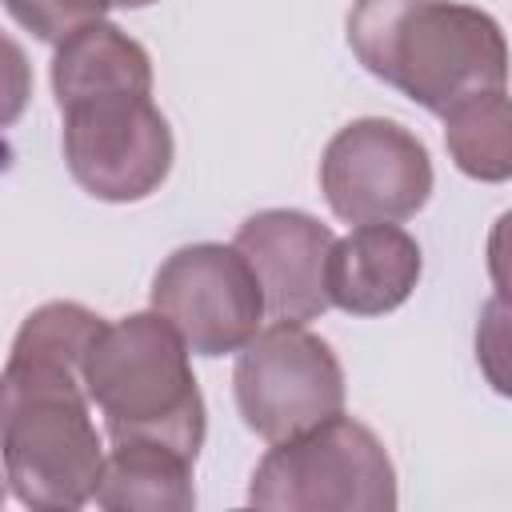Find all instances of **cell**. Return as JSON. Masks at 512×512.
<instances>
[{
    "label": "cell",
    "mask_w": 512,
    "mask_h": 512,
    "mask_svg": "<svg viewBox=\"0 0 512 512\" xmlns=\"http://www.w3.org/2000/svg\"><path fill=\"white\" fill-rule=\"evenodd\" d=\"M104 328L84 304H40L0 368V456L20 504L68 512L92 500L104 444L84 392V356Z\"/></svg>",
    "instance_id": "6da1fadb"
},
{
    "label": "cell",
    "mask_w": 512,
    "mask_h": 512,
    "mask_svg": "<svg viewBox=\"0 0 512 512\" xmlns=\"http://www.w3.org/2000/svg\"><path fill=\"white\" fill-rule=\"evenodd\" d=\"M348 44L372 76L436 116L508 80L504 32L472 4L356 0L348 12Z\"/></svg>",
    "instance_id": "7a4b0ae2"
},
{
    "label": "cell",
    "mask_w": 512,
    "mask_h": 512,
    "mask_svg": "<svg viewBox=\"0 0 512 512\" xmlns=\"http://www.w3.org/2000/svg\"><path fill=\"white\" fill-rule=\"evenodd\" d=\"M84 392L112 440H156L196 460L204 444V396L188 344L160 312L104 320L84 356Z\"/></svg>",
    "instance_id": "3957f363"
},
{
    "label": "cell",
    "mask_w": 512,
    "mask_h": 512,
    "mask_svg": "<svg viewBox=\"0 0 512 512\" xmlns=\"http://www.w3.org/2000/svg\"><path fill=\"white\" fill-rule=\"evenodd\" d=\"M248 500L288 512H392L396 468L368 424L336 412L276 440L252 472Z\"/></svg>",
    "instance_id": "277c9868"
},
{
    "label": "cell",
    "mask_w": 512,
    "mask_h": 512,
    "mask_svg": "<svg viewBox=\"0 0 512 512\" xmlns=\"http://www.w3.org/2000/svg\"><path fill=\"white\" fill-rule=\"evenodd\" d=\"M72 180L108 204L152 196L172 168V128L152 92L112 88L60 104Z\"/></svg>",
    "instance_id": "5b68a950"
},
{
    "label": "cell",
    "mask_w": 512,
    "mask_h": 512,
    "mask_svg": "<svg viewBox=\"0 0 512 512\" xmlns=\"http://www.w3.org/2000/svg\"><path fill=\"white\" fill-rule=\"evenodd\" d=\"M236 408L268 444L344 412V368L328 340L304 324L272 320L236 356Z\"/></svg>",
    "instance_id": "8992f818"
},
{
    "label": "cell",
    "mask_w": 512,
    "mask_h": 512,
    "mask_svg": "<svg viewBox=\"0 0 512 512\" xmlns=\"http://www.w3.org/2000/svg\"><path fill=\"white\" fill-rule=\"evenodd\" d=\"M320 192L344 224L408 220L432 196L428 148L396 120H352L324 148Z\"/></svg>",
    "instance_id": "52a82bcc"
},
{
    "label": "cell",
    "mask_w": 512,
    "mask_h": 512,
    "mask_svg": "<svg viewBox=\"0 0 512 512\" xmlns=\"http://www.w3.org/2000/svg\"><path fill=\"white\" fill-rule=\"evenodd\" d=\"M152 312H160L188 352H240L264 320V296L236 244H184L152 276Z\"/></svg>",
    "instance_id": "ba28073f"
},
{
    "label": "cell",
    "mask_w": 512,
    "mask_h": 512,
    "mask_svg": "<svg viewBox=\"0 0 512 512\" xmlns=\"http://www.w3.org/2000/svg\"><path fill=\"white\" fill-rule=\"evenodd\" d=\"M332 228L296 208H264L236 228V252L248 260L264 316L308 324L328 312V252Z\"/></svg>",
    "instance_id": "9c48e42d"
},
{
    "label": "cell",
    "mask_w": 512,
    "mask_h": 512,
    "mask_svg": "<svg viewBox=\"0 0 512 512\" xmlns=\"http://www.w3.org/2000/svg\"><path fill=\"white\" fill-rule=\"evenodd\" d=\"M420 244L396 224H356L328 252V304L352 316L400 308L420 280Z\"/></svg>",
    "instance_id": "30bf717a"
},
{
    "label": "cell",
    "mask_w": 512,
    "mask_h": 512,
    "mask_svg": "<svg viewBox=\"0 0 512 512\" xmlns=\"http://www.w3.org/2000/svg\"><path fill=\"white\" fill-rule=\"evenodd\" d=\"M192 464L156 440H112L92 500L108 512H188L196 504Z\"/></svg>",
    "instance_id": "8fae6325"
},
{
    "label": "cell",
    "mask_w": 512,
    "mask_h": 512,
    "mask_svg": "<svg viewBox=\"0 0 512 512\" xmlns=\"http://www.w3.org/2000/svg\"><path fill=\"white\" fill-rule=\"evenodd\" d=\"M152 92V60L144 44H136L128 32H120L108 20H92L64 36L52 56V92L56 108L92 92Z\"/></svg>",
    "instance_id": "7c38bea8"
},
{
    "label": "cell",
    "mask_w": 512,
    "mask_h": 512,
    "mask_svg": "<svg viewBox=\"0 0 512 512\" xmlns=\"http://www.w3.org/2000/svg\"><path fill=\"white\" fill-rule=\"evenodd\" d=\"M444 144L472 180L500 184L512 176V104L508 92H476L444 112Z\"/></svg>",
    "instance_id": "4fadbf2b"
},
{
    "label": "cell",
    "mask_w": 512,
    "mask_h": 512,
    "mask_svg": "<svg viewBox=\"0 0 512 512\" xmlns=\"http://www.w3.org/2000/svg\"><path fill=\"white\" fill-rule=\"evenodd\" d=\"M4 8L36 40L60 44L76 28H84L92 20H104V12L112 8V0H4Z\"/></svg>",
    "instance_id": "5bb4252c"
},
{
    "label": "cell",
    "mask_w": 512,
    "mask_h": 512,
    "mask_svg": "<svg viewBox=\"0 0 512 512\" xmlns=\"http://www.w3.org/2000/svg\"><path fill=\"white\" fill-rule=\"evenodd\" d=\"M32 96V64L24 48L0 32V128H12Z\"/></svg>",
    "instance_id": "9a60e30c"
},
{
    "label": "cell",
    "mask_w": 512,
    "mask_h": 512,
    "mask_svg": "<svg viewBox=\"0 0 512 512\" xmlns=\"http://www.w3.org/2000/svg\"><path fill=\"white\" fill-rule=\"evenodd\" d=\"M112 4H120V8H144V4H156V0H112Z\"/></svg>",
    "instance_id": "2e32d148"
},
{
    "label": "cell",
    "mask_w": 512,
    "mask_h": 512,
    "mask_svg": "<svg viewBox=\"0 0 512 512\" xmlns=\"http://www.w3.org/2000/svg\"><path fill=\"white\" fill-rule=\"evenodd\" d=\"M0 504H4V476H0Z\"/></svg>",
    "instance_id": "e0dca14e"
}]
</instances>
